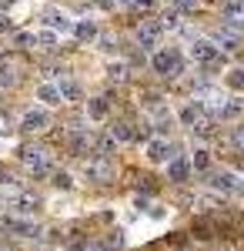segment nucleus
Wrapping results in <instances>:
<instances>
[{
	"label": "nucleus",
	"instance_id": "obj_6",
	"mask_svg": "<svg viewBox=\"0 0 244 251\" xmlns=\"http://www.w3.org/2000/svg\"><path fill=\"white\" fill-rule=\"evenodd\" d=\"M211 184L218 188V191H234V194H241L244 191V184L234 177V174H227V171H221V174H214L211 177Z\"/></svg>",
	"mask_w": 244,
	"mask_h": 251
},
{
	"label": "nucleus",
	"instance_id": "obj_31",
	"mask_svg": "<svg viewBox=\"0 0 244 251\" xmlns=\"http://www.w3.org/2000/svg\"><path fill=\"white\" fill-rule=\"evenodd\" d=\"M100 47H104V50H114V47H117V44H114L111 37H100Z\"/></svg>",
	"mask_w": 244,
	"mask_h": 251
},
{
	"label": "nucleus",
	"instance_id": "obj_14",
	"mask_svg": "<svg viewBox=\"0 0 244 251\" xmlns=\"http://www.w3.org/2000/svg\"><path fill=\"white\" fill-rule=\"evenodd\" d=\"M74 34H77V40H94L97 37V27L91 24V20H84V24H77V27H74Z\"/></svg>",
	"mask_w": 244,
	"mask_h": 251
},
{
	"label": "nucleus",
	"instance_id": "obj_27",
	"mask_svg": "<svg viewBox=\"0 0 244 251\" xmlns=\"http://www.w3.org/2000/svg\"><path fill=\"white\" fill-rule=\"evenodd\" d=\"M37 44H44V47H54V44H57V37H54V34H40V37H37Z\"/></svg>",
	"mask_w": 244,
	"mask_h": 251
},
{
	"label": "nucleus",
	"instance_id": "obj_22",
	"mask_svg": "<svg viewBox=\"0 0 244 251\" xmlns=\"http://www.w3.org/2000/svg\"><path fill=\"white\" fill-rule=\"evenodd\" d=\"M227 84H231L234 91H244V71H231V77H227Z\"/></svg>",
	"mask_w": 244,
	"mask_h": 251
},
{
	"label": "nucleus",
	"instance_id": "obj_1",
	"mask_svg": "<svg viewBox=\"0 0 244 251\" xmlns=\"http://www.w3.org/2000/svg\"><path fill=\"white\" fill-rule=\"evenodd\" d=\"M111 177H114V161H111V157L94 154L91 161H87V181H94V184H107Z\"/></svg>",
	"mask_w": 244,
	"mask_h": 251
},
{
	"label": "nucleus",
	"instance_id": "obj_26",
	"mask_svg": "<svg viewBox=\"0 0 244 251\" xmlns=\"http://www.w3.org/2000/svg\"><path fill=\"white\" fill-rule=\"evenodd\" d=\"M17 44L27 47V44H37V37H34V34H17Z\"/></svg>",
	"mask_w": 244,
	"mask_h": 251
},
{
	"label": "nucleus",
	"instance_id": "obj_12",
	"mask_svg": "<svg viewBox=\"0 0 244 251\" xmlns=\"http://www.w3.org/2000/svg\"><path fill=\"white\" fill-rule=\"evenodd\" d=\"M37 97L44 100V104H60V100H64L54 84H40V87H37Z\"/></svg>",
	"mask_w": 244,
	"mask_h": 251
},
{
	"label": "nucleus",
	"instance_id": "obj_3",
	"mask_svg": "<svg viewBox=\"0 0 244 251\" xmlns=\"http://www.w3.org/2000/svg\"><path fill=\"white\" fill-rule=\"evenodd\" d=\"M181 57L174 54V50H161V54H154V71L157 74H164V77H177L181 74Z\"/></svg>",
	"mask_w": 244,
	"mask_h": 251
},
{
	"label": "nucleus",
	"instance_id": "obj_32",
	"mask_svg": "<svg viewBox=\"0 0 244 251\" xmlns=\"http://www.w3.org/2000/svg\"><path fill=\"white\" fill-rule=\"evenodd\" d=\"M0 184H14V177H10L7 171H0Z\"/></svg>",
	"mask_w": 244,
	"mask_h": 251
},
{
	"label": "nucleus",
	"instance_id": "obj_24",
	"mask_svg": "<svg viewBox=\"0 0 244 251\" xmlns=\"http://www.w3.org/2000/svg\"><path fill=\"white\" fill-rule=\"evenodd\" d=\"M54 184H57V188H71V174L57 171V174H54Z\"/></svg>",
	"mask_w": 244,
	"mask_h": 251
},
{
	"label": "nucleus",
	"instance_id": "obj_20",
	"mask_svg": "<svg viewBox=\"0 0 244 251\" xmlns=\"http://www.w3.org/2000/svg\"><path fill=\"white\" fill-rule=\"evenodd\" d=\"M124 74H127L124 64H111V67H107V77H111V80H124Z\"/></svg>",
	"mask_w": 244,
	"mask_h": 251
},
{
	"label": "nucleus",
	"instance_id": "obj_7",
	"mask_svg": "<svg viewBox=\"0 0 244 251\" xmlns=\"http://www.w3.org/2000/svg\"><path fill=\"white\" fill-rule=\"evenodd\" d=\"M37 208H40V198H37V194H17V201H14V211H17L20 218H30Z\"/></svg>",
	"mask_w": 244,
	"mask_h": 251
},
{
	"label": "nucleus",
	"instance_id": "obj_16",
	"mask_svg": "<svg viewBox=\"0 0 244 251\" xmlns=\"http://www.w3.org/2000/svg\"><path fill=\"white\" fill-rule=\"evenodd\" d=\"M47 24L57 27V30H71V20L64 17V14H57V10H47Z\"/></svg>",
	"mask_w": 244,
	"mask_h": 251
},
{
	"label": "nucleus",
	"instance_id": "obj_25",
	"mask_svg": "<svg viewBox=\"0 0 244 251\" xmlns=\"http://www.w3.org/2000/svg\"><path fill=\"white\" fill-rule=\"evenodd\" d=\"M124 245V234L121 231H111V238H107V248H121Z\"/></svg>",
	"mask_w": 244,
	"mask_h": 251
},
{
	"label": "nucleus",
	"instance_id": "obj_21",
	"mask_svg": "<svg viewBox=\"0 0 244 251\" xmlns=\"http://www.w3.org/2000/svg\"><path fill=\"white\" fill-rule=\"evenodd\" d=\"M191 164H194V168H201V171H204L207 164H211V157H207V151H194V157H191Z\"/></svg>",
	"mask_w": 244,
	"mask_h": 251
},
{
	"label": "nucleus",
	"instance_id": "obj_18",
	"mask_svg": "<svg viewBox=\"0 0 244 251\" xmlns=\"http://www.w3.org/2000/svg\"><path fill=\"white\" fill-rule=\"evenodd\" d=\"M214 44H221L224 50H238V37H234L231 30H224V34L218 30V37H214Z\"/></svg>",
	"mask_w": 244,
	"mask_h": 251
},
{
	"label": "nucleus",
	"instance_id": "obj_33",
	"mask_svg": "<svg viewBox=\"0 0 244 251\" xmlns=\"http://www.w3.org/2000/svg\"><path fill=\"white\" fill-rule=\"evenodd\" d=\"M7 27H10V24H7V17L0 14V30H7Z\"/></svg>",
	"mask_w": 244,
	"mask_h": 251
},
{
	"label": "nucleus",
	"instance_id": "obj_9",
	"mask_svg": "<svg viewBox=\"0 0 244 251\" xmlns=\"http://www.w3.org/2000/svg\"><path fill=\"white\" fill-rule=\"evenodd\" d=\"M188 174H191V161H184V157H181V161H171V168H168L171 181L181 184V181H188Z\"/></svg>",
	"mask_w": 244,
	"mask_h": 251
},
{
	"label": "nucleus",
	"instance_id": "obj_23",
	"mask_svg": "<svg viewBox=\"0 0 244 251\" xmlns=\"http://www.w3.org/2000/svg\"><path fill=\"white\" fill-rule=\"evenodd\" d=\"M57 91H60V97H77V94H80V91H77V84H71V80H64Z\"/></svg>",
	"mask_w": 244,
	"mask_h": 251
},
{
	"label": "nucleus",
	"instance_id": "obj_8",
	"mask_svg": "<svg viewBox=\"0 0 244 251\" xmlns=\"http://www.w3.org/2000/svg\"><path fill=\"white\" fill-rule=\"evenodd\" d=\"M224 20L234 27H244V0H231L224 7Z\"/></svg>",
	"mask_w": 244,
	"mask_h": 251
},
{
	"label": "nucleus",
	"instance_id": "obj_19",
	"mask_svg": "<svg viewBox=\"0 0 244 251\" xmlns=\"http://www.w3.org/2000/svg\"><path fill=\"white\" fill-rule=\"evenodd\" d=\"M201 111H204V107H201V104H191V107H184V124H197V121H201Z\"/></svg>",
	"mask_w": 244,
	"mask_h": 251
},
{
	"label": "nucleus",
	"instance_id": "obj_15",
	"mask_svg": "<svg viewBox=\"0 0 244 251\" xmlns=\"http://www.w3.org/2000/svg\"><path fill=\"white\" fill-rule=\"evenodd\" d=\"M241 111H244V100L238 97V100H231V104H224V107H221V121H231V117H238Z\"/></svg>",
	"mask_w": 244,
	"mask_h": 251
},
{
	"label": "nucleus",
	"instance_id": "obj_29",
	"mask_svg": "<svg viewBox=\"0 0 244 251\" xmlns=\"http://www.w3.org/2000/svg\"><path fill=\"white\" fill-rule=\"evenodd\" d=\"M10 131V121H7V114H0V134H7Z\"/></svg>",
	"mask_w": 244,
	"mask_h": 251
},
{
	"label": "nucleus",
	"instance_id": "obj_5",
	"mask_svg": "<svg viewBox=\"0 0 244 251\" xmlns=\"http://www.w3.org/2000/svg\"><path fill=\"white\" fill-rule=\"evenodd\" d=\"M191 57L201 60V64H211V60H218V47L211 40H194L191 44Z\"/></svg>",
	"mask_w": 244,
	"mask_h": 251
},
{
	"label": "nucleus",
	"instance_id": "obj_2",
	"mask_svg": "<svg viewBox=\"0 0 244 251\" xmlns=\"http://www.w3.org/2000/svg\"><path fill=\"white\" fill-rule=\"evenodd\" d=\"M20 161H24L34 174H47L50 171V154H47L44 148H24V151H20Z\"/></svg>",
	"mask_w": 244,
	"mask_h": 251
},
{
	"label": "nucleus",
	"instance_id": "obj_4",
	"mask_svg": "<svg viewBox=\"0 0 244 251\" xmlns=\"http://www.w3.org/2000/svg\"><path fill=\"white\" fill-rule=\"evenodd\" d=\"M137 44H141L144 50H154V47L161 44V24H157V20H144V24L137 27Z\"/></svg>",
	"mask_w": 244,
	"mask_h": 251
},
{
	"label": "nucleus",
	"instance_id": "obj_17",
	"mask_svg": "<svg viewBox=\"0 0 244 251\" xmlns=\"http://www.w3.org/2000/svg\"><path fill=\"white\" fill-rule=\"evenodd\" d=\"M111 137H117V141H131L134 131H131V124H124V121H117L111 127Z\"/></svg>",
	"mask_w": 244,
	"mask_h": 251
},
{
	"label": "nucleus",
	"instance_id": "obj_11",
	"mask_svg": "<svg viewBox=\"0 0 244 251\" xmlns=\"http://www.w3.org/2000/svg\"><path fill=\"white\" fill-rule=\"evenodd\" d=\"M147 157H150V161H157V164L168 161V157H171V144H168V141H150Z\"/></svg>",
	"mask_w": 244,
	"mask_h": 251
},
{
	"label": "nucleus",
	"instance_id": "obj_30",
	"mask_svg": "<svg viewBox=\"0 0 244 251\" xmlns=\"http://www.w3.org/2000/svg\"><path fill=\"white\" fill-rule=\"evenodd\" d=\"M174 3H177V7H181V10H191V7H194V3H197V0H174Z\"/></svg>",
	"mask_w": 244,
	"mask_h": 251
},
{
	"label": "nucleus",
	"instance_id": "obj_10",
	"mask_svg": "<svg viewBox=\"0 0 244 251\" xmlns=\"http://www.w3.org/2000/svg\"><path fill=\"white\" fill-rule=\"evenodd\" d=\"M40 127H47V114L44 111H27L24 114V131H40Z\"/></svg>",
	"mask_w": 244,
	"mask_h": 251
},
{
	"label": "nucleus",
	"instance_id": "obj_28",
	"mask_svg": "<svg viewBox=\"0 0 244 251\" xmlns=\"http://www.w3.org/2000/svg\"><path fill=\"white\" fill-rule=\"evenodd\" d=\"M234 144H238V148H244V127H238V131H234Z\"/></svg>",
	"mask_w": 244,
	"mask_h": 251
},
{
	"label": "nucleus",
	"instance_id": "obj_13",
	"mask_svg": "<svg viewBox=\"0 0 244 251\" xmlns=\"http://www.w3.org/2000/svg\"><path fill=\"white\" fill-rule=\"evenodd\" d=\"M87 114L100 121V117H107V97H94V100H87Z\"/></svg>",
	"mask_w": 244,
	"mask_h": 251
}]
</instances>
